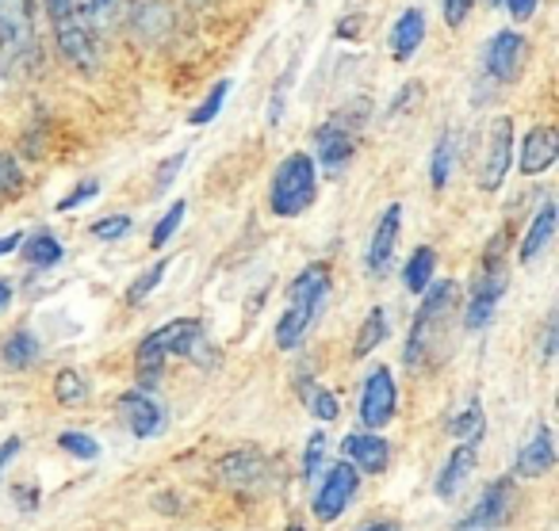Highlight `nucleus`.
Listing matches in <instances>:
<instances>
[{
    "label": "nucleus",
    "mask_w": 559,
    "mask_h": 531,
    "mask_svg": "<svg viewBox=\"0 0 559 531\" xmlns=\"http://www.w3.org/2000/svg\"><path fill=\"white\" fill-rule=\"evenodd\" d=\"M456 306H460V287L452 283V279H441L437 287H426V302H421L418 314H414L411 337H406V348H403L406 367L421 371L441 360L437 345L449 340V325H452V317H456Z\"/></svg>",
    "instance_id": "nucleus-1"
},
{
    "label": "nucleus",
    "mask_w": 559,
    "mask_h": 531,
    "mask_svg": "<svg viewBox=\"0 0 559 531\" xmlns=\"http://www.w3.org/2000/svg\"><path fill=\"white\" fill-rule=\"evenodd\" d=\"M326 291H330L326 264H311V268H304L292 279L288 306H284V314H280V322H276V345L284 348V352L304 345L307 329H311L314 317H319V306H322V299H326Z\"/></svg>",
    "instance_id": "nucleus-2"
},
{
    "label": "nucleus",
    "mask_w": 559,
    "mask_h": 531,
    "mask_svg": "<svg viewBox=\"0 0 559 531\" xmlns=\"http://www.w3.org/2000/svg\"><path fill=\"white\" fill-rule=\"evenodd\" d=\"M319 200V165L311 154H292L276 165L269 188V207L280 218H299Z\"/></svg>",
    "instance_id": "nucleus-3"
},
{
    "label": "nucleus",
    "mask_w": 559,
    "mask_h": 531,
    "mask_svg": "<svg viewBox=\"0 0 559 531\" xmlns=\"http://www.w3.org/2000/svg\"><path fill=\"white\" fill-rule=\"evenodd\" d=\"M200 345H203V325L192 322V317H177V322L154 329L139 345V352H134V363H139L142 383L154 386L169 355H195V352H200Z\"/></svg>",
    "instance_id": "nucleus-4"
},
{
    "label": "nucleus",
    "mask_w": 559,
    "mask_h": 531,
    "mask_svg": "<svg viewBox=\"0 0 559 531\" xmlns=\"http://www.w3.org/2000/svg\"><path fill=\"white\" fill-rule=\"evenodd\" d=\"M0 55L16 70H35L43 62L32 0H0Z\"/></svg>",
    "instance_id": "nucleus-5"
},
{
    "label": "nucleus",
    "mask_w": 559,
    "mask_h": 531,
    "mask_svg": "<svg viewBox=\"0 0 559 531\" xmlns=\"http://www.w3.org/2000/svg\"><path fill=\"white\" fill-rule=\"evenodd\" d=\"M47 16L55 27V43L62 58L81 73L96 70V35L88 32L85 16H81L78 0H47Z\"/></svg>",
    "instance_id": "nucleus-6"
},
{
    "label": "nucleus",
    "mask_w": 559,
    "mask_h": 531,
    "mask_svg": "<svg viewBox=\"0 0 559 531\" xmlns=\"http://www.w3.org/2000/svg\"><path fill=\"white\" fill-rule=\"evenodd\" d=\"M506 291V264H502V238L490 245L487 261H483L479 276L472 283L467 294V310H464V329H483V325L495 317V306Z\"/></svg>",
    "instance_id": "nucleus-7"
},
{
    "label": "nucleus",
    "mask_w": 559,
    "mask_h": 531,
    "mask_svg": "<svg viewBox=\"0 0 559 531\" xmlns=\"http://www.w3.org/2000/svg\"><path fill=\"white\" fill-rule=\"evenodd\" d=\"M525 62H528V39L521 32H510V27L490 35L487 47H483V70H487V77L498 81V85L521 81Z\"/></svg>",
    "instance_id": "nucleus-8"
},
{
    "label": "nucleus",
    "mask_w": 559,
    "mask_h": 531,
    "mask_svg": "<svg viewBox=\"0 0 559 531\" xmlns=\"http://www.w3.org/2000/svg\"><path fill=\"white\" fill-rule=\"evenodd\" d=\"M353 154H357V123H349V119L337 116L314 131V161H319L330 177H337L342 169H349Z\"/></svg>",
    "instance_id": "nucleus-9"
},
{
    "label": "nucleus",
    "mask_w": 559,
    "mask_h": 531,
    "mask_svg": "<svg viewBox=\"0 0 559 531\" xmlns=\"http://www.w3.org/2000/svg\"><path fill=\"white\" fill-rule=\"evenodd\" d=\"M513 161V119L510 116H498L490 123L487 134V149H483V169H479V188L483 192H498L510 172Z\"/></svg>",
    "instance_id": "nucleus-10"
},
{
    "label": "nucleus",
    "mask_w": 559,
    "mask_h": 531,
    "mask_svg": "<svg viewBox=\"0 0 559 531\" xmlns=\"http://www.w3.org/2000/svg\"><path fill=\"white\" fill-rule=\"evenodd\" d=\"M123 20L131 24V32L139 35L142 43H150V47H162V43H169L173 32H177V16H173V9L165 0H127Z\"/></svg>",
    "instance_id": "nucleus-11"
},
{
    "label": "nucleus",
    "mask_w": 559,
    "mask_h": 531,
    "mask_svg": "<svg viewBox=\"0 0 559 531\" xmlns=\"http://www.w3.org/2000/svg\"><path fill=\"white\" fill-rule=\"evenodd\" d=\"M353 493H357V467L353 462H334L330 474L322 478V485L314 490V520H337L353 500Z\"/></svg>",
    "instance_id": "nucleus-12"
},
{
    "label": "nucleus",
    "mask_w": 559,
    "mask_h": 531,
    "mask_svg": "<svg viewBox=\"0 0 559 531\" xmlns=\"http://www.w3.org/2000/svg\"><path fill=\"white\" fill-rule=\"evenodd\" d=\"M399 409V390L395 378H391L388 367H376L372 375L365 378V394H360V424L365 429H383V424L395 417Z\"/></svg>",
    "instance_id": "nucleus-13"
},
{
    "label": "nucleus",
    "mask_w": 559,
    "mask_h": 531,
    "mask_svg": "<svg viewBox=\"0 0 559 531\" xmlns=\"http://www.w3.org/2000/svg\"><path fill=\"white\" fill-rule=\"evenodd\" d=\"M513 512V482L510 478H498V482H490L487 490H483L479 505L467 512V520L460 523V531H475V528H498V523H506Z\"/></svg>",
    "instance_id": "nucleus-14"
},
{
    "label": "nucleus",
    "mask_w": 559,
    "mask_h": 531,
    "mask_svg": "<svg viewBox=\"0 0 559 531\" xmlns=\"http://www.w3.org/2000/svg\"><path fill=\"white\" fill-rule=\"evenodd\" d=\"M399 230H403V207L399 203H391V207H383L380 222H376L372 230V241H368V271L372 276H383L391 264V256H395V245H399Z\"/></svg>",
    "instance_id": "nucleus-15"
},
{
    "label": "nucleus",
    "mask_w": 559,
    "mask_h": 531,
    "mask_svg": "<svg viewBox=\"0 0 559 531\" xmlns=\"http://www.w3.org/2000/svg\"><path fill=\"white\" fill-rule=\"evenodd\" d=\"M559 157V134L556 126H533V131L521 138V154H518V169L525 177H540L556 165Z\"/></svg>",
    "instance_id": "nucleus-16"
},
{
    "label": "nucleus",
    "mask_w": 559,
    "mask_h": 531,
    "mask_svg": "<svg viewBox=\"0 0 559 531\" xmlns=\"http://www.w3.org/2000/svg\"><path fill=\"white\" fill-rule=\"evenodd\" d=\"M342 455L353 467L368 470V474H380L391 462V444L383 436H376V432H357V436L342 439Z\"/></svg>",
    "instance_id": "nucleus-17"
},
{
    "label": "nucleus",
    "mask_w": 559,
    "mask_h": 531,
    "mask_svg": "<svg viewBox=\"0 0 559 531\" xmlns=\"http://www.w3.org/2000/svg\"><path fill=\"white\" fill-rule=\"evenodd\" d=\"M421 43H426V12L406 9L403 16L391 24V39H388L391 58H395V62H411Z\"/></svg>",
    "instance_id": "nucleus-18"
},
{
    "label": "nucleus",
    "mask_w": 559,
    "mask_h": 531,
    "mask_svg": "<svg viewBox=\"0 0 559 531\" xmlns=\"http://www.w3.org/2000/svg\"><path fill=\"white\" fill-rule=\"evenodd\" d=\"M551 467H556V444H551L548 424H540V429L533 432V439L518 451L513 470H518V478H544Z\"/></svg>",
    "instance_id": "nucleus-19"
},
{
    "label": "nucleus",
    "mask_w": 559,
    "mask_h": 531,
    "mask_svg": "<svg viewBox=\"0 0 559 531\" xmlns=\"http://www.w3.org/2000/svg\"><path fill=\"white\" fill-rule=\"evenodd\" d=\"M551 238H556V203H551V200H544L540 207H536L533 222H528L525 238H521L518 261H521V264L536 261V256H540L544 249L551 245Z\"/></svg>",
    "instance_id": "nucleus-20"
},
{
    "label": "nucleus",
    "mask_w": 559,
    "mask_h": 531,
    "mask_svg": "<svg viewBox=\"0 0 559 531\" xmlns=\"http://www.w3.org/2000/svg\"><path fill=\"white\" fill-rule=\"evenodd\" d=\"M119 413H123L127 429H131L139 439L154 436L157 424H162V409H157V401L146 398V394H139V390H127L123 398H119Z\"/></svg>",
    "instance_id": "nucleus-21"
},
{
    "label": "nucleus",
    "mask_w": 559,
    "mask_h": 531,
    "mask_svg": "<svg viewBox=\"0 0 559 531\" xmlns=\"http://www.w3.org/2000/svg\"><path fill=\"white\" fill-rule=\"evenodd\" d=\"M475 470V444H460L456 451L449 455V462H444V470L437 474V497L441 500H452L460 490H464V482L472 478Z\"/></svg>",
    "instance_id": "nucleus-22"
},
{
    "label": "nucleus",
    "mask_w": 559,
    "mask_h": 531,
    "mask_svg": "<svg viewBox=\"0 0 559 531\" xmlns=\"http://www.w3.org/2000/svg\"><path fill=\"white\" fill-rule=\"evenodd\" d=\"M88 32H116L123 24L127 0H78Z\"/></svg>",
    "instance_id": "nucleus-23"
},
{
    "label": "nucleus",
    "mask_w": 559,
    "mask_h": 531,
    "mask_svg": "<svg viewBox=\"0 0 559 531\" xmlns=\"http://www.w3.org/2000/svg\"><path fill=\"white\" fill-rule=\"evenodd\" d=\"M261 474H264V459L257 451H234V455H226V459H223V478L230 485H238V490L253 485Z\"/></svg>",
    "instance_id": "nucleus-24"
},
{
    "label": "nucleus",
    "mask_w": 559,
    "mask_h": 531,
    "mask_svg": "<svg viewBox=\"0 0 559 531\" xmlns=\"http://www.w3.org/2000/svg\"><path fill=\"white\" fill-rule=\"evenodd\" d=\"M452 165H456V131H444L433 142V161H429V184L441 192L452 180Z\"/></svg>",
    "instance_id": "nucleus-25"
},
{
    "label": "nucleus",
    "mask_w": 559,
    "mask_h": 531,
    "mask_svg": "<svg viewBox=\"0 0 559 531\" xmlns=\"http://www.w3.org/2000/svg\"><path fill=\"white\" fill-rule=\"evenodd\" d=\"M433 276H437V253L429 245H421V249H414V256L406 261V268H403V283H406V291H414V294H421L429 283H433Z\"/></svg>",
    "instance_id": "nucleus-26"
},
{
    "label": "nucleus",
    "mask_w": 559,
    "mask_h": 531,
    "mask_svg": "<svg viewBox=\"0 0 559 531\" xmlns=\"http://www.w3.org/2000/svg\"><path fill=\"white\" fill-rule=\"evenodd\" d=\"M0 355H4V363H9L12 371L32 367V363L39 360V337H32L27 329L12 333V337L4 340V348H0Z\"/></svg>",
    "instance_id": "nucleus-27"
},
{
    "label": "nucleus",
    "mask_w": 559,
    "mask_h": 531,
    "mask_svg": "<svg viewBox=\"0 0 559 531\" xmlns=\"http://www.w3.org/2000/svg\"><path fill=\"white\" fill-rule=\"evenodd\" d=\"M299 394H304V406H307V413H311L314 421H337L342 406H337V398L326 390V386L304 378V383H299Z\"/></svg>",
    "instance_id": "nucleus-28"
},
{
    "label": "nucleus",
    "mask_w": 559,
    "mask_h": 531,
    "mask_svg": "<svg viewBox=\"0 0 559 531\" xmlns=\"http://www.w3.org/2000/svg\"><path fill=\"white\" fill-rule=\"evenodd\" d=\"M226 96H230V81H215V85L207 88V96H203L200 104H195L192 111H188V126H207L218 119V111H223Z\"/></svg>",
    "instance_id": "nucleus-29"
},
{
    "label": "nucleus",
    "mask_w": 559,
    "mask_h": 531,
    "mask_svg": "<svg viewBox=\"0 0 559 531\" xmlns=\"http://www.w3.org/2000/svg\"><path fill=\"white\" fill-rule=\"evenodd\" d=\"M388 340V314H383V306L368 310L365 325L357 329V340H353V355H368L376 345H383Z\"/></svg>",
    "instance_id": "nucleus-30"
},
{
    "label": "nucleus",
    "mask_w": 559,
    "mask_h": 531,
    "mask_svg": "<svg viewBox=\"0 0 559 531\" xmlns=\"http://www.w3.org/2000/svg\"><path fill=\"white\" fill-rule=\"evenodd\" d=\"M24 256L35 264V268H55V264L62 261V245H58V238L50 230H39L27 238Z\"/></svg>",
    "instance_id": "nucleus-31"
},
{
    "label": "nucleus",
    "mask_w": 559,
    "mask_h": 531,
    "mask_svg": "<svg viewBox=\"0 0 559 531\" xmlns=\"http://www.w3.org/2000/svg\"><path fill=\"white\" fill-rule=\"evenodd\" d=\"M296 73H299V55L288 62V70L280 73L276 88H272V96H269V126L284 123V111H288V96H292V85H296Z\"/></svg>",
    "instance_id": "nucleus-32"
},
{
    "label": "nucleus",
    "mask_w": 559,
    "mask_h": 531,
    "mask_svg": "<svg viewBox=\"0 0 559 531\" xmlns=\"http://www.w3.org/2000/svg\"><path fill=\"white\" fill-rule=\"evenodd\" d=\"M483 424H487V421H483V406H479V398H472L464 413H456L449 421V432L460 439V444H475V439L483 436Z\"/></svg>",
    "instance_id": "nucleus-33"
},
{
    "label": "nucleus",
    "mask_w": 559,
    "mask_h": 531,
    "mask_svg": "<svg viewBox=\"0 0 559 531\" xmlns=\"http://www.w3.org/2000/svg\"><path fill=\"white\" fill-rule=\"evenodd\" d=\"M55 398L62 401V406H81V401L88 398V386H85V378H81V371H73V367L58 371Z\"/></svg>",
    "instance_id": "nucleus-34"
},
{
    "label": "nucleus",
    "mask_w": 559,
    "mask_h": 531,
    "mask_svg": "<svg viewBox=\"0 0 559 531\" xmlns=\"http://www.w3.org/2000/svg\"><path fill=\"white\" fill-rule=\"evenodd\" d=\"M169 264H173V261H157V264H150V268L142 271V276L134 279L131 287H127V302H131V306H139V302H146V299H150V291H154V287H162V279H165V271H169Z\"/></svg>",
    "instance_id": "nucleus-35"
},
{
    "label": "nucleus",
    "mask_w": 559,
    "mask_h": 531,
    "mask_svg": "<svg viewBox=\"0 0 559 531\" xmlns=\"http://www.w3.org/2000/svg\"><path fill=\"white\" fill-rule=\"evenodd\" d=\"M185 215H188V203H185V200H177V203H173V207L162 215V222L154 226V233H150V245H154V249L169 245L173 233H177V230H180V222H185Z\"/></svg>",
    "instance_id": "nucleus-36"
},
{
    "label": "nucleus",
    "mask_w": 559,
    "mask_h": 531,
    "mask_svg": "<svg viewBox=\"0 0 559 531\" xmlns=\"http://www.w3.org/2000/svg\"><path fill=\"white\" fill-rule=\"evenodd\" d=\"M20 188H24V169H20V161L9 149H0V203L12 200Z\"/></svg>",
    "instance_id": "nucleus-37"
},
{
    "label": "nucleus",
    "mask_w": 559,
    "mask_h": 531,
    "mask_svg": "<svg viewBox=\"0 0 559 531\" xmlns=\"http://www.w3.org/2000/svg\"><path fill=\"white\" fill-rule=\"evenodd\" d=\"M58 447L70 451L73 459H81V462L100 459V444H96L93 436H85V432H62V436H58Z\"/></svg>",
    "instance_id": "nucleus-38"
},
{
    "label": "nucleus",
    "mask_w": 559,
    "mask_h": 531,
    "mask_svg": "<svg viewBox=\"0 0 559 531\" xmlns=\"http://www.w3.org/2000/svg\"><path fill=\"white\" fill-rule=\"evenodd\" d=\"M88 233H93L96 241H119L131 233V215H108V218H96L93 226H88Z\"/></svg>",
    "instance_id": "nucleus-39"
},
{
    "label": "nucleus",
    "mask_w": 559,
    "mask_h": 531,
    "mask_svg": "<svg viewBox=\"0 0 559 531\" xmlns=\"http://www.w3.org/2000/svg\"><path fill=\"white\" fill-rule=\"evenodd\" d=\"M441 9H444V24L456 32V27L467 24V16H472V9H475V0H441Z\"/></svg>",
    "instance_id": "nucleus-40"
},
{
    "label": "nucleus",
    "mask_w": 559,
    "mask_h": 531,
    "mask_svg": "<svg viewBox=\"0 0 559 531\" xmlns=\"http://www.w3.org/2000/svg\"><path fill=\"white\" fill-rule=\"evenodd\" d=\"M93 195H100V184H96V180H81V184L73 188L70 195H62V200H58V210H73V207H81V203H88V200H93Z\"/></svg>",
    "instance_id": "nucleus-41"
},
{
    "label": "nucleus",
    "mask_w": 559,
    "mask_h": 531,
    "mask_svg": "<svg viewBox=\"0 0 559 531\" xmlns=\"http://www.w3.org/2000/svg\"><path fill=\"white\" fill-rule=\"evenodd\" d=\"M322 451H326V432H314L311 444H307V462H304L307 482H314V470L322 467Z\"/></svg>",
    "instance_id": "nucleus-42"
},
{
    "label": "nucleus",
    "mask_w": 559,
    "mask_h": 531,
    "mask_svg": "<svg viewBox=\"0 0 559 531\" xmlns=\"http://www.w3.org/2000/svg\"><path fill=\"white\" fill-rule=\"evenodd\" d=\"M180 169H185V149H180V154H173L169 161H165L162 169H157V195L169 192L173 180H177V172H180Z\"/></svg>",
    "instance_id": "nucleus-43"
},
{
    "label": "nucleus",
    "mask_w": 559,
    "mask_h": 531,
    "mask_svg": "<svg viewBox=\"0 0 559 531\" xmlns=\"http://www.w3.org/2000/svg\"><path fill=\"white\" fill-rule=\"evenodd\" d=\"M418 100H421V81H411V85L399 88V96H395V104H391L388 116L395 119L399 111H403V108H414V104H418Z\"/></svg>",
    "instance_id": "nucleus-44"
},
{
    "label": "nucleus",
    "mask_w": 559,
    "mask_h": 531,
    "mask_svg": "<svg viewBox=\"0 0 559 531\" xmlns=\"http://www.w3.org/2000/svg\"><path fill=\"white\" fill-rule=\"evenodd\" d=\"M506 9H510V16L518 20V24H525V20L536 16V9H540V0H506Z\"/></svg>",
    "instance_id": "nucleus-45"
},
{
    "label": "nucleus",
    "mask_w": 559,
    "mask_h": 531,
    "mask_svg": "<svg viewBox=\"0 0 559 531\" xmlns=\"http://www.w3.org/2000/svg\"><path fill=\"white\" fill-rule=\"evenodd\" d=\"M16 451H20V439L12 436V439H4V444H0V474H4V470H9V462L16 459Z\"/></svg>",
    "instance_id": "nucleus-46"
},
{
    "label": "nucleus",
    "mask_w": 559,
    "mask_h": 531,
    "mask_svg": "<svg viewBox=\"0 0 559 531\" xmlns=\"http://www.w3.org/2000/svg\"><path fill=\"white\" fill-rule=\"evenodd\" d=\"M24 245V233L20 230H12V233H4V238H0V256H9V253H16V249Z\"/></svg>",
    "instance_id": "nucleus-47"
},
{
    "label": "nucleus",
    "mask_w": 559,
    "mask_h": 531,
    "mask_svg": "<svg viewBox=\"0 0 559 531\" xmlns=\"http://www.w3.org/2000/svg\"><path fill=\"white\" fill-rule=\"evenodd\" d=\"M556 355V317H548V329H544V360Z\"/></svg>",
    "instance_id": "nucleus-48"
},
{
    "label": "nucleus",
    "mask_w": 559,
    "mask_h": 531,
    "mask_svg": "<svg viewBox=\"0 0 559 531\" xmlns=\"http://www.w3.org/2000/svg\"><path fill=\"white\" fill-rule=\"evenodd\" d=\"M12 302V287H9V279H0V310L9 306Z\"/></svg>",
    "instance_id": "nucleus-49"
},
{
    "label": "nucleus",
    "mask_w": 559,
    "mask_h": 531,
    "mask_svg": "<svg viewBox=\"0 0 559 531\" xmlns=\"http://www.w3.org/2000/svg\"><path fill=\"white\" fill-rule=\"evenodd\" d=\"M360 531H403L399 523H368V528H360Z\"/></svg>",
    "instance_id": "nucleus-50"
}]
</instances>
